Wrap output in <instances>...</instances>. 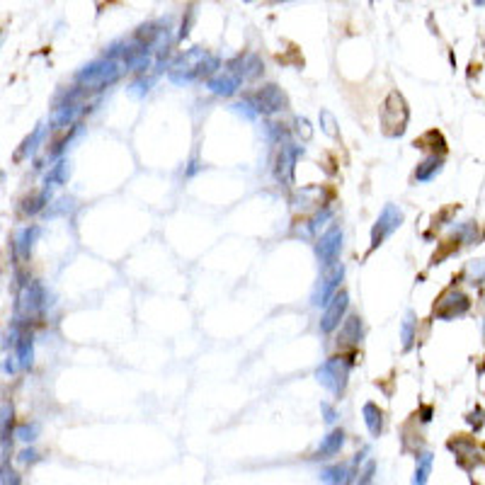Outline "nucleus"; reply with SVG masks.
Listing matches in <instances>:
<instances>
[{"label":"nucleus","mask_w":485,"mask_h":485,"mask_svg":"<svg viewBox=\"0 0 485 485\" xmlns=\"http://www.w3.org/2000/svg\"><path fill=\"white\" fill-rule=\"evenodd\" d=\"M355 364V355H335L328 357L323 364L315 369V379L320 386L328 388L333 396H342L350 381V369Z\"/></svg>","instance_id":"1"},{"label":"nucleus","mask_w":485,"mask_h":485,"mask_svg":"<svg viewBox=\"0 0 485 485\" xmlns=\"http://www.w3.org/2000/svg\"><path fill=\"white\" fill-rule=\"evenodd\" d=\"M408 121H410V110H408L405 97L398 90H391L381 105V129L388 139H398L405 134Z\"/></svg>","instance_id":"2"},{"label":"nucleus","mask_w":485,"mask_h":485,"mask_svg":"<svg viewBox=\"0 0 485 485\" xmlns=\"http://www.w3.org/2000/svg\"><path fill=\"white\" fill-rule=\"evenodd\" d=\"M209 56L211 54H209L207 49H199V47L185 51V54L177 56V59L170 64V68H167V78H170L175 85L194 83V80L202 78V68H204V64H207Z\"/></svg>","instance_id":"3"},{"label":"nucleus","mask_w":485,"mask_h":485,"mask_svg":"<svg viewBox=\"0 0 485 485\" xmlns=\"http://www.w3.org/2000/svg\"><path fill=\"white\" fill-rule=\"evenodd\" d=\"M121 75V68L117 61H110V59H97V61H90L88 66L75 73V83L80 88H95V90H102L107 85L117 83Z\"/></svg>","instance_id":"4"},{"label":"nucleus","mask_w":485,"mask_h":485,"mask_svg":"<svg viewBox=\"0 0 485 485\" xmlns=\"http://www.w3.org/2000/svg\"><path fill=\"white\" fill-rule=\"evenodd\" d=\"M245 100L250 102V105L255 107V112L258 114H277V112H284L289 107V97L287 93H284L279 85L274 83H267L262 85V88H258L253 95H248Z\"/></svg>","instance_id":"5"},{"label":"nucleus","mask_w":485,"mask_h":485,"mask_svg":"<svg viewBox=\"0 0 485 485\" xmlns=\"http://www.w3.org/2000/svg\"><path fill=\"white\" fill-rule=\"evenodd\" d=\"M47 289H44V284H39V282H27L22 287V291H20V296H17V320L20 318H24V320H32V318H37L39 313H42L44 308H47Z\"/></svg>","instance_id":"6"},{"label":"nucleus","mask_w":485,"mask_h":485,"mask_svg":"<svg viewBox=\"0 0 485 485\" xmlns=\"http://www.w3.org/2000/svg\"><path fill=\"white\" fill-rule=\"evenodd\" d=\"M401 223H403V209L398 207V204H386V207L381 209L376 223L371 226V245H369L371 253H374L379 245H384L386 238L391 236L396 228H401Z\"/></svg>","instance_id":"7"},{"label":"nucleus","mask_w":485,"mask_h":485,"mask_svg":"<svg viewBox=\"0 0 485 485\" xmlns=\"http://www.w3.org/2000/svg\"><path fill=\"white\" fill-rule=\"evenodd\" d=\"M468 308H471V299H468L463 291L449 289V291H444L442 299L437 301L435 315L439 320H454V318H461L463 313H468Z\"/></svg>","instance_id":"8"},{"label":"nucleus","mask_w":485,"mask_h":485,"mask_svg":"<svg viewBox=\"0 0 485 485\" xmlns=\"http://www.w3.org/2000/svg\"><path fill=\"white\" fill-rule=\"evenodd\" d=\"M342 238H345L342 228L333 226L318 238V243H315V255H318L320 264H323L325 269H333V264L338 262V258L342 253Z\"/></svg>","instance_id":"9"},{"label":"nucleus","mask_w":485,"mask_h":485,"mask_svg":"<svg viewBox=\"0 0 485 485\" xmlns=\"http://www.w3.org/2000/svg\"><path fill=\"white\" fill-rule=\"evenodd\" d=\"M342 279H345V267H342V264L328 269V272L320 277V282H318V287H315L313 296H311V304L318 306V308H320V306H328L330 301L335 299V294H338Z\"/></svg>","instance_id":"10"},{"label":"nucleus","mask_w":485,"mask_h":485,"mask_svg":"<svg viewBox=\"0 0 485 485\" xmlns=\"http://www.w3.org/2000/svg\"><path fill=\"white\" fill-rule=\"evenodd\" d=\"M304 153V146H294V144H284L277 153V161H274V177H277L282 185H291L294 182V172H296V161Z\"/></svg>","instance_id":"11"},{"label":"nucleus","mask_w":485,"mask_h":485,"mask_svg":"<svg viewBox=\"0 0 485 485\" xmlns=\"http://www.w3.org/2000/svg\"><path fill=\"white\" fill-rule=\"evenodd\" d=\"M347 308H350V294H347V291H338L335 299L325 306L323 315H320V330H323V333H333V330H338L340 323L345 320Z\"/></svg>","instance_id":"12"},{"label":"nucleus","mask_w":485,"mask_h":485,"mask_svg":"<svg viewBox=\"0 0 485 485\" xmlns=\"http://www.w3.org/2000/svg\"><path fill=\"white\" fill-rule=\"evenodd\" d=\"M241 85H243L241 75L233 73V70H228V68H223V70H218L214 78H209L207 83H204V88H207L209 93H214V95L231 97V95H236L238 90H241Z\"/></svg>","instance_id":"13"},{"label":"nucleus","mask_w":485,"mask_h":485,"mask_svg":"<svg viewBox=\"0 0 485 485\" xmlns=\"http://www.w3.org/2000/svg\"><path fill=\"white\" fill-rule=\"evenodd\" d=\"M262 59L258 54H238L236 59L228 64V70L238 73L243 80H255L262 75Z\"/></svg>","instance_id":"14"},{"label":"nucleus","mask_w":485,"mask_h":485,"mask_svg":"<svg viewBox=\"0 0 485 485\" xmlns=\"http://www.w3.org/2000/svg\"><path fill=\"white\" fill-rule=\"evenodd\" d=\"M364 338V323H361L359 315H347L340 325V333H338V347H357Z\"/></svg>","instance_id":"15"},{"label":"nucleus","mask_w":485,"mask_h":485,"mask_svg":"<svg viewBox=\"0 0 485 485\" xmlns=\"http://www.w3.org/2000/svg\"><path fill=\"white\" fill-rule=\"evenodd\" d=\"M39 233H42V228H39V226H24V228H20V231L15 233L13 250H15V255H17L20 260H27L29 255H32V248H34V243H37Z\"/></svg>","instance_id":"16"},{"label":"nucleus","mask_w":485,"mask_h":485,"mask_svg":"<svg viewBox=\"0 0 485 485\" xmlns=\"http://www.w3.org/2000/svg\"><path fill=\"white\" fill-rule=\"evenodd\" d=\"M85 112V105H64V107H56L54 114H51V126L54 129H73L78 126V119L83 117Z\"/></svg>","instance_id":"17"},{"label":"nucleus","mask_w":485,"mask_h":485,"mask_svg":"<svg viewBox=\"0 0 485 485\" xmlns=\"http://www.w3.org/2000/svg\"><path fill=\"white\" fill-rule=\"evenodd\" d=\"M444 167V156H437V153H430L427 158H422L420 163H417L415 167V182H430L435 180V177L442 172Z\"/></svg>","instance_id":"18"},{"label":"nucleus","mask_w":485,"mask_h":485,"mask_svg":"<svg viewBox=\"0 0 485 485\" xmlns=\"http://www.w3.org/2000/svg\"><path fill=\"white\" fill-rule=\"evenodd\" d=\"M345 447V432L342 430H330L328 435L323 437L318 452H315V458H333L340 454V449Z\"/></svg>","instance_id":"19"},{"label":"nucleus","mask_w":485,"mask_h":485,"mask_svg":"<svg viewBox=\"0 0 485 485\" xmlns=\"http://www.w3.org/2000/svg\"><path fill=\"white\" fill-rule=\"evenodd\" d=\"M361 417H364V425L371 432V437H379L384 432V410L376 403H364Z\"/></svg>","instance_id":"20"},{"label":"nucleus","mask_w":485,"mask_h":485,"mask_svg":"<svg viewBox=\"0 0 485 485\" xmlns=\"http://www.w3.org/2000/svg\"><path fill=\"white\" fill-rule=\"evenodd\" d=\"M352 478H355V471H350L342 463H335V466H325L320 471V481L325 485H350Z\"/></svg>","instance_id":"21"},{"label":"nucleus","mask_w":485,"mask_h":485,"mask_svg":"<svg viewBox=\"0 0 485 485\" xmlns=\"http://www.w3.org/2000/svg\"><path fill=\"white\" fill-rule=\"evenodd\" d=\"M15 347H17V355H15V359H17V366H20V369H29V366H32V359H34L32 333H22V335H20L17 342H15Z\"/></svg>","instance_id":"22"},{"label":"nucleus","mask_w":485,"mask_h":485,"mask_svg":"<svg viewBox=\"0 0 485 485\" xmlns=\"http://www.w3.org/2000/svg\"><path fill=\"white\" fill-rule=\"evenodd\" d=\"M432 463H435V456L430 452H422L415 461V476H412V485H427L432 473Z\"/></svg>","instance_id":"23"},{"label":"nucleus","mask_w":485,"mask_h":485,"mask_svg":"<svg viewBox=\"0 0 485 485\" xmlns=\"http://www.w3.org/2000/svg\"><path fill=\"white\" fill-rule=\"evenodd\" d=\"M49 199H51L49 187H47V190H42L39 194H34V197H27L22 202V214H24V216H34V214H39L44 207H47Z\"/></svg>","instance_id":"24"},{"label":"nucleus","mask_w":485,"mask_h":485,"mask_svg":"<svg viewBox=\"0 0 485 485\" xmlns=\"http://www.w3.org/2000/svg\"><path fill=\"white\" fill-rule=\"evenodd\" d=\"M454 238H456L458 243H466V245H473L481 241V231H478V223L476 221H466L461 223V226H456V231H454Z\"/></svg>","instance_id":"25"},{"label":"nucleus","mask_w":485,"mask_h":485,"mask_svg":"<svg viewBox=\"0 0 485 485\" xmlns=\"http://www.w3.org/2000/svg\"><path fill=\"white\" fill-rule=\"evenodd\" d=\"M42 141H44V124H37V126H34L32 134H29L27 139L22 141V146H20V151H17V158L32 156V153L37 151Z\"/></svg>","instance_id":"26"},{"label":"nucleus","mask_w":485,"mask_h":485,"mask_svg":"<svg viewBox=\"0 0 485 485\" xmlns=\"http://www.w3.org/2000/svg\"><path fill=\"white\" fill-rule=\"evenodd\" d=\"M430 141H432V146H430V148H435V153L439 151V156H444V153H447V141H444V136L439 134L437 129L427 131V134L422 136V139H417V141H415V146H417V148H425L427 144H430Z\"/></svg>","instance_id":"27"},{"label":"nucleus","mask_w":485,"mask_h":485,"mask_svg":"<svg viewBox=\"0 0 485 485\" xmlns=\"http://www.w3.org/2000/svg\"><path fill=\"white\" fill-rule=\"evenodd\" d=\"M66 180H68V163L59 161L47 172V180H44V182H47V187H51V185H66Z\"/></svg>","instance_id":"28"},{"label":"nucleus","mask_w":485,"mask_h":485,"mask_svg":"<svg viewBox=\"0 0 485 485\" xmlns=\"http://www.w3.org/2000/svg\"><path fill=\"white\" fill-rule=\"evenodd\" d=\"M401 340H403V350H410L412 340H415V315L408 313L405 320L401 325Z\"/></svg>","instance_id":"29"},{"label":"nucleus","mask_w":485,"mask_h":485,"mask_svg":"<svg viewBox=\"0 0 485 485\" xmlns=\"http://www.w3.org/2000/svg\"><path fill=\"white\" fill-rule=\"evenodd\" d=\"M330 216H333V209H330V207L318 209V211H315V216L311 218V221H306V233H315L320 226H325V221H328Z\"/></svg>","instance_id":"30"},{"label":"nucleus","mask_w":485,"mask_h":485,"mask_svg":"<svg viewBox=\"0 0 485 485\" xmlns=\"http://www.w3.org/2000/svg\"><path fill=\"white\" fill-rule=\"evenodd\" d=\"M320 126H323V131L330 139H338V119H335L330 110H320Z\"/></svg>","instance_id":"31"},{"label":"nucleus","mask_w":485,"mask_h":485,"mask_svg":"<svg viewBox=\"0 0 485 485\" xmlns=\"http://www.w3.org/2000/svg\"><path fill=\"white\" fill-rule=\"evenodd\" d=\"M10 425H13V405L8 401L3 403V452L8 454V442H10Z\"/></svg>","instance_id":"32"},{"label":"nucleus","mask_w":485,"mask_h":485,"mask_svg":"<svg viewBox=\"0 0 485 485\" xmlns=\"http://www.w3.org/2000/svg\"><path fill=\"white\" fill-rule=\"evenodd\" d=\"M153 80H156V73H151V75H148V78H146V75H141V78H139V80H134V85H131V95H136V97L146 95L148 90H151Z\"/></svg>","instance_id":"33"},{"label":"nucleus","mask_w":485,"mask_h":485,"mask_svg":"<svg viewBox=\"0 0 485 485\" xmlns=\"http://www.w3.org/2000/svg\"><path fill=\"white\" fill-rule=\"evenodd\" d=\"M37 432H39V427L34 425V422H32V425H29V422H24V425L17 427L15 437L22 439V442H34V439H37Z\"/></svg>","instance_id":"34"},{"label":"nucleus","mask_w":485,"mask_h":485,"mask_svg":"<svg viewBox=\"0 0 485 485\" xmlns=\"http://www.w3.org/2000/svg\"><path fill=\"white\" fill-rule=\"evenodd\" d=\"M267 136H269V141H274V144H282V139H289V131L284 129L282 124H267Z\"/></svg>","instance_id":"35"},{"label":"nucleus","mask_w":485,"mask_h":485,"mask_svg":"<svg viewBox=\"0 0 485 485\" xmlns=\"http://www.w3.org/2000/svg\"><path fill=\"white\" fill-rule=\"evenodd\" d=\"M466 422H468V425H471V430H481V427L485 425V410H483V408H476V410H471V412H468V415H466Z\"/></svg>","instance_id":"36"},{"label":"nucleus","mask_w":485,"mask_h":485,"mask_svg":"<svg viewBox=\"0 0 485 485\" xmlns=\"http://www.w3.org/2000/svg\"><path fill=\"white\" fill-rule=\"evenodd\" d=\"M468 274L473 277V282H481V279L485 277V258L473 260V262L468 264Z\"/></svg>","instance_id":"37"},{"label":"nucleus","mask_w":485,"mask_h":485,"mask_svg":"<svg viewBox=\"0 0 485 485\" xmlns=\"http://www.w3.org/2000/svg\"><path fill=\"white\" fill-rule=\"evenodd\" d=\"M296 131L304 136V141H308L311 136H313V129H311V124H308V119H306V117H299V119H296Z\"/></svg>","instance_id":"38"},{"label":"nucleus","mask_w":485,"mask_h":485,"mask_svg":"<svg viewBox=\"0 0 485 485\" xmlns=\"http://www.w3.org/2000/svg\"><path fill=\"white\" fill-rule=\"evenodd\" d=\"M3 485H20V478L15 471H10L8 463H3Z\"/></svg>","instance_id":"39"},{"label":"nucleus","mask_w":485,"mask_h":485,"mask_svg":"<svg viewBox=\"0 0 485 485\" xmlns=\"http://www.w3.org/2000/svg\"><path fill=\"white\" fill-rule=\"evenodd\" d=\"M320 410H323V415H325V422L338 420V412H335V408H330L328 403H323V405H320Z\"/></svg>","instance_id":"40"},{"label":"nucleus","mask_w":485,"mask_h":485,"mask_svg":"<svg viewBox=\"0 0 485 485\" xmlns=\"http://www.w3.org/2000/svg\"><path fill=\"white\" fill-rule=\"evenodd\" d=\"M17 458L22 463H32V461H37V452H34V449H24V452H20Z\"/></svg>","instance_id":"41"},{"label":"nucleus","mask_w":485,"mask_h":485,"mask_svg":"<svg viewBox=\"0 0 485 485\" xmlns=\"http://www.w3.org/2000/svg\"><path fill=\"white\" fill-rule=\"evenodd\" d=\"M420 420L422 422H430L432 420V408L430 405H422L420 408Z\"/></svg>","instance_id":"42"},{"label":"nucleus","mask_w":485,"mask_h":485,"mask_svg":"<svg viewBox=\"0 0 485 485\" xmlns=\"http://www.w3.org/2000/svg\"><path fill=\"white\" fill-rule=\"evenodd\" d=\"M15 357H5V364H3V369H5V374H13L15 371Z\"/></svg>","instance_id":"43"},{"label":"nucleus","mask_w":485,"mask_h":485,"mask_svg":"<svg viewBox=\"0 0 485 485\" xmlns=\"http://www.w3.org/2000/svg\"><path fill=\"white\" fill-rule=\"evenodd\" d=\"M483 333H485V325H483Z\"/></svg>","instance_id":"44"},{"label":"nucleus","mask_w":485,"mask_h":485,"mask_svg":"<svg viewBox=\"0 0 485 485\" xmlns=\"http://www.w3.org/2000/svg\"><path fill=\"white\" fill-rule=\"evenodd\" d=\"M483 371H485V366H483Z\"/></svg>","instance_id":"45"},{"label":"nucleus","mask_w":485,"mask_h":485,"mask_svg":"<svg viewBox=\"0 0 485 485\" xmlns=\"http://www.w3.org/2000/svg\"><path fill=\"white\" fill-rule=\"evenodd\" d=\"M369 485H374V483H369Z\"/></svg>","instance_id":"46"}]
</instances>
